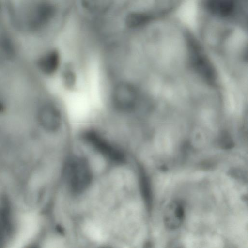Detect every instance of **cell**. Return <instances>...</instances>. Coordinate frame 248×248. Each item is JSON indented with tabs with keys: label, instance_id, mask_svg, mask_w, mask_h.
Wrapping results in <instances>:
<instances>
[{
	"label": "cell",
	"instance_id": "4",
	"mask_svg": "<svg viewBox=\"0 0 248 248\" xmlns=\"http://www.w3.org/2000/svg\"><path fill=\"white\" fill-rule=\"evenodd\" d=\"M39 124L45 130L55 132L62 124V115L60 110L54 105L46 104L42 106L37 113Z\"/></svg>",
	"mask_w": 248,
	"mask_h": 248
},
{
	"label": "cell",
	"instance_id": "2",
	"mask_svg": "<svg viewBox=\"0 0 248 248\" xmlns=\"http://www.w3.org/2000/svg\"><path fill=\"white\" fill-rule=\"evenodd\" d=\"M112 100L117 109L124 112H129L134 109L136 104V91L127 82L120 83L113 90Z\"/></svg>",
	"mask_w": 248,
	"mask_h": 248
},
{
	"label": "cell",
	"instance_id": "6",
	"mask_svg": "<svg viewBox=\"0 0 248 248\" xmlns=\"http://www.w3.org/2000/svg\"><path fill=\"white\" fill-rule=\"evenodd\" d=\"M37 64L42 72L46 74H51L57 70L59 66V54L55 50L51 51L42 56Z\"/></svg>",
	"mask_w": 248,
	"mask_h": 248
},
{
	"label": "cell",
	"instance_id": "10",
	"mask_svg": "<svg viewBox=\"0 0 248 248\" xmlns=\"http://www.w3.org/2000/svg\"><path fill=\"white\" fill-rule=\"evenodd\" d=\"M64 74V79L68 86H71L75 81V75L70 70H67Z\"/></svg>",
	"mask_w": 248,
	"mask_h": 248
},
{
	"label": "cell",
	"instance_id": "3",
	"mask_svg": "<svg viewBox=\"0 0 248 248\" xmlns=\"http://www.w3.org/2000/svg\"><path fill=\"white\" fill-rule=\"evenodd\" d=\"M84 139L95 150L109 159L121 162L124 155L116 147L108 141L101 135L94 131H87L84 134Z\"/></svg>",
	"mask_w": 248,
	"mask_h": 248
},
{
	"label": "cell",
	"instance_id": "5",
	"mask_svg": "<svg viewBox=\"0 0 248 248\" xmlns=\"http://www.w3.org/2000/svg\"><path fill=\"white\" fill-rule=\"evenodd\" d=\"M185 217L183 204L178 200H174L170 202L165 208L163 222L167 228L175 230L182 225Z\"/></svg>",
	"mask_w": 248,
	"mask_h": 248
},
{
	"label": "cell",
	"instance_id": "1",
	"mask_svg": "<svg viewBox=\"0 0 248 248\" xmlns=\"http://www.w3.org/2000/svg\"><path fill=\"white\" fill-rule=\"evenodd\" d=\"M64 177L70 190L79 193L86 189L92 179V171L86 159L78 156L70 157L64 170Z\"/></svg>",
	"mask_w": 248,
	"mask_h": 248
},
{
	"label": "cell",
	"instance_id": "9",
	"mask_svg": "<svg viewBox=\"0 0 248 248\" xmlns=\"http://www.w3.org/2000/svg\"><path fill=\"white\" fill-rule=\"evenodd\" d=\"M109 1L110 0H85L84 4L88 8L99 11L106 8L109 4Z\"/></svg>",
	"mask_w": 248,
	"mask_h": 248
},
{
	"label": "cell",
	"instance_id": "11",
	"mask_svg": "<svg viewBox=\"0 0 248 248\" xmlns=\"http://www.w3.org/2000/svg\"><path fill=\"white\" fill-rule=\"evenodd\" d=\"M3 109V106L1 103L0 102V112Z\"/></svg>",
	"mask_w": 248,
	"mask_h": 248
},
{
	"label": "cell",
	"instance_id": "8",
	"mask_svg": "<svg viewBox=\"0 0 248 248\" xmlns=\"http://www.w3.org/2000/svg\"><path fill=\"white\" fill-rule=\"evenodd\" d=\"M149 181L145 176L142 177L141 186L142 193L147 206L150 207L152 204V194Z\"/></svg>",
	"mask_w": 248,
	"mask_h": 248
},
{
	"label": "cell",
	"instance_id": "7",
	"mask_svg": "<svg viewBox=\"0 0 248 248\" xmlns=\"http://www.w3.org/2000/svg\"><path fill=\"white\" fill-rule=\"evenodd\" d=\"M10 226V215L9 208L5 205L0 208V244L5 234L8 232Z\"/></svg>",
	"mask_w": 248,
	"mask_h": 248
}]
</instances>
